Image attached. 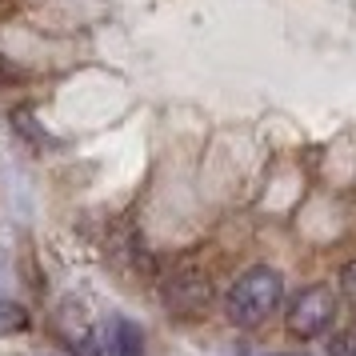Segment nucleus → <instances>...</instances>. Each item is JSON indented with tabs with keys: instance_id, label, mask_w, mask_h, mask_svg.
Returning <instances> with one entry per match:
<instances>
[{
	"instance_id": "8",
	"label": "nucleus",
	"mask_w": 356,
	"mask_h": 356,
	"mask_svg": "<svg viewBox=\"0 0 356 356\" xmlns=\"http://www.w3.org/2000/svg\"><path fill=\"white\" fill-rule=\"evenodd\" d=\"M328 356H356V328L337 332V337L328 340Z\"/></svg>"
},
{
	"instance_id": "7",
	"label": "nucleus",
	"mask_w": 356,
	"mask_h": 356,
	"mask_svg": "<svg viewBox=\"0 0 356 356\" xmlns=\"http://www.w3.org/2000/svg\"><path fill=\"white\" fill-rule=\"evenodd\" d=\"M13 120H17V129H20V136H24V140H36V145H49V136L40 132V124H36V116H29L24 108H17V113H13Z\"/></svg>"
},
{
	"instance_id": "3",
	"label": "nucleus",
	"mask_w": 356,
	"mask_h": 356,
	"mask_svg": "<svg viewBox=\"0 0 356 356\" xmlns=\"http://www.w3.org/2000/svg\"><path fill=\"white\" fill-rule=\"evenodd\" d=\"M212 305V280L200 268H180L164 280V308L172 316H184V321H196L204 316Z\"/></svg>"
},
{
	"instance_id": "5",
	"label": "nucleus",
	"mask_w": 356,
	"mask_h": 356,
	"mask_svg": "<svg viewBox=\"0 0 356 356\" xmlns=\"http://www.w3.org/2000/svg\"><path fill=\"white\" fill-rule=\"evenodd\" d=\"M108 348L116 356H145V337H140V328L132 321H120L116 316L113 328H108Z\"/></svg>"
},
{
	"instance_id": "9",
	"label": "nucleus",
	"mask_w": 356,
	"mask_h": 356,
	"mask_svg": "<svg viewBox=\"0 0 356 356\" xmlns=\"http://www.w3.org/2000/svg\"><path fill=\"white\" fill-rule=\"evenodd\" d=\"M340 289H344V296L356 305V260L353 264H344V273H340Z\"/></svg>"
},
{
	"instance_id": "6",
	"label": "nucleus",
	"mask_w": 356,
	"mask_h": 356,
	"mask_svg": "<svg viewBox=\"0 0 356 356\" xmlns=\"http://www.w3.org/2000/svg\"><path fill=\"white\" fill-rule=\"evenodd\" d=\"M29 328V312L13 300H0V337H17Z\"/></svg>"
},
{
	"instance_id": "4",
	"label": "nucleus",
	"mask_w": 356,
	"mask_h": 356,
	"mask_svg": "<svg viewBox=\"0 0 356 356\" xmlns=\"http://www.w3.org/2000/svg\"><path fill=\"white\" fill-rule=\"evenodd\" d=\"M56 332L65 337V344L76 356H100L97 353V328H92V321L81 312V305L56 308Z\"/></svg>"
},
{
	"instance_id": "2",
	"label": "nucleus",
	"mask_w": 356,
	"mask_h": 356,
	"mask_svg": "<svg viewBox=\"0 0 356 356\" xmlns=\"http://www.w3.org/2000/svg\"><path fill=\"white\" fill-rule=\"evenodd\" d=\"M337 321V292L328 284H308L296 292V300L289 305V332L300 340H316L324 337Z\"/></svg>"
},
{
	"instance_id": "1",
	"label": "nucleus",
	"mask_w": 356,
	"mask_h": 356,
	"mask_svg": "<svg viewBox=\"0 0 356 356\" xmlns=\"http://www.w3.org/2000/svg\"><path fill=\"white\" fill-rule=\"evenodd\" d=\"M280 300H284L280 273L268 264H257V268L236 276V284L228 289V321L241 328H257L280 308Z\"/></svg>"
}]
</instances>
